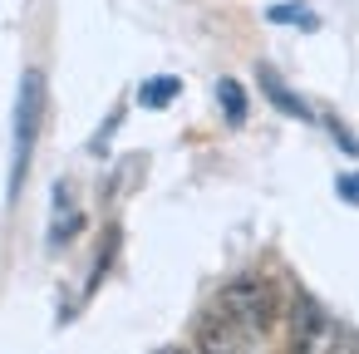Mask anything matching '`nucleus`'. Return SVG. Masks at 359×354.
Masks as SVG:
<instances>
[{"mask_svg":"<svg viewBox=\"0 0 359 354\" xmlns=\"http://www.w3.org/2000/svg\"><path fill=\"white\" fill-rule=\"evenodd\" d=\"M40 123H45V74L25 69L20 79V99H15V143H11V197H20V182L30 172L35 143H40Z\"/></svg>","mask_w":359,"mask_h":354,"instance_id":"1","label":"nucleus"},{"mask_svg":"<svg viewBox=\"0 0 359 354\" xmlns=\"http://www.w3.org/2000/svg\"><path fill=\"white\" fill-rule=\"evenodd\" d=\"M222 310L231 320H241L251 334L266 339L276 329V320H280V295H276V285L266 275H236V280L222 285Z\"/></svg>","mask_w":359,"mask_h":354,"instance_id":"2","label":"nucleus"},{"mask_svg":"<svg viewBox=\"0 0 359 354\" xmlns=\"http://www.w3.org/2000/svg\"><path fill=\"white\" fill-rule=\"evenodd\" d=\"M330 339H334V325H330L325 305L310 290H300L290 300V354H325Z\"/></svg>","mask_w":359,"mask_h":354,"instance_id":"3","label":"nucleus"},{"mask_svg":"<svg viewBox=\"0 0 359 354\" xmlns=\"http://www.w3.org/2000/svg\"><path fill=\"white\" fill-rule=\"evenodd\" d=\"M197 354H261V334H251L241 320H231L226 310H212L197 320Z\"/></svg>","mask_w":359,"mask_h":354,"instance_id":"4","label":"nucleus"},{"mask_svg":"<svg viewBox=\"0 0 359 354\" xmlns=\"http://www.w3.org/2000/svg\"><path fill=\"white\" fill-rule=\"evenodd\" d=\"M256 84H261V94L271 99V109H280L285 118L310 123V104H305V99H300V94H295V89H290V84H285V79L271 69V64H261V69H256Z\"/></svg>","mask_w":359,"mask_h":354,"instance_id":"5","label":"nucleus"},{"mask_svg":"<svg viewBox=\"0 0 359 354\" xmlns=\"http://www.w3.org/2000/svg\"><path fill=\"white\" fill-rule=\"evenodd\" d=\"M79 226H84V222H79V212L69 207V187L60 182V187H55V226H50V246H69Z\"/></svg>","mask_w":359,"mask_h":354,"instance_id":"6","label":"nucleus"},{"mask_svg":"<svg viewBox=\"0 0 359 354\" xmlns=\"http://www.w3.org/2000/svg\"><path fill=\"white\" fill-rule=\"evenodd\" d=\"M177 94H182V79H177V74H158V79H143L138 104H143V109H168Z\"/></svg>","mask_w":359,"mask_h":354,"instance_id":"7","label":"nucleus"},{"mask_svg":"<svg viewBox=\"0 0 359 354\" xmlns=\"http://www.w3.org/2000/svg\"><path fill=\"white\" fill-rule=\"evenodd\" d=\"M217 104H222L226 123H246V89L236 79H217Z\"/></svg>","mask_w":359,"mask_h":354,"instance_id":"8","label":"nucleus"},{"mask_svg":"<svg viewBox=\"0 0 359 354\" xmlns=\"http://www.w3.org/2000/svg\"><path fill=\"white\" fill-rule=\"evenodd\" d=\"M266 20H276V25H300V30H320L315 11H305V6H271Z\"/></svg>","mask_w":359,"mask_h":354,"instance_id":"9","label":"nucleus"},{"mask_svg":"<svg viewBox=\"0 0 359 354\" xmlns=\"http://www.w3.org/2000/svg\"><path fill=\"white\" fill-rule=\"evenodd\" d=\"M334 192H339L344 202H354V207H359V172H344V177L334 182Z\"/></svg>","mask_w":359,"mask_h":354,"instance_id":"10","label":"nucleus"},{"mask_svg":"<svg viewBox=\"0 0 359 354\" xmlns=\"http://www.w3.org/2000/svg\"><path fill=\"white\" fill-rule=\"evenodd\" d=\"M330 133H334V143H339V148H344V153H354V158H359V138H354V133H349V128H339V123H334V118H330Z\"/></svg>","mask_w":359,"mask_h":354,"instance_id":"11","label":"nucleus"},{"mask_svg":"<svg viewBox=\"0 0 359 354\" xmlns=\"http://www.w3.org/2000/svg\"><path fill=\"white\" fill-rule=\"evenodd\" d=\"M153 354H197V349H187V344H158Z\"/></svg>","mask_w":359,"mask_h":354,"instance_id":"12","label":"nucleus"}]
</instances>
